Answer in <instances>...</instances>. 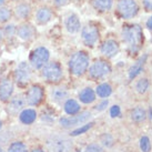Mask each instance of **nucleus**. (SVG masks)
<instances>
[{
  "label": "nucleus",
  "mask_w": 152,
  "mask_h": 152,
  "mask_svg": "<svg viewBox=\"0 0 152 152\" xmlns=\"http://www.w3.org/2000/svg\"><path fill=\"white\" fill-rule=\"evenodd\" d=\"M120 36H121V41L124 43L130 55L133 56L139 53L144 43L143 29L139 23L134 22L123 23L121 27Z\"/></svg>",
  "instance_id": "obj_1"
},
{
  "label": "nucleus",
  "mask_w": 152,
  "mask_h": 152,
  "mask_svg": "<svg viewBox=\"0 0 152 152\" xmlns=\"http://www.w3.org/2000/svg\"><path fill=\"white\" fill-rule=\"evenodd\" d=\"M90 55L85 50H78L73 52L68 61V68L70 75L75 77L83 76L88 71L90 66Z\"/></svg>",
  "instance_id": "obj_2"
},
{
  "label": "nucleus",
  "mask_w": 152,
  "mask_h": 152,
  "mask_svg": "<svg viewBox=\"0 0 152 152\" xmlns=\"http://www.w3.org/2000/svg\"><path fill=\"white\" fill-rule=\"evenodd\" d=\"M113 9L119 19L129 21L139 15L140 4L137 0H115Z\"/></svg>",
  "instance_id": "obj_3"
},
{
  "label": "nucleus",
  "mask_w": 152,
  "mask_h": 152,
  "mask_svg": "<svg viewBox=\"0 0 152 152\" xmlns=\"http://www.w3.org/2000/svg\"><path fill=\"white\" fill-rule=\"evenodd\" d=\"M81 42L88 48H94L101 38V29L96 21H88L82 25L80 30Z\"/></svg>",
  "instance_id": "obj_4"
},
{
  "label": "nucleus",
  "mask_w": 152,
  "mask_h": 152,
  "mask_svg": "<svg viewBox=\"0 0 152 152\" xmlns=\"http://www.w3.org/2000/svg\"><path fill=\"white\" fill-rule=\"evenodd\" d=\"M34 4L30 0H17L12 6L13 21H32Z\"/></svg>",
  "instance_id": "obj_5"
},
{
  "label": "nucleus",
  "mask_w": 152,
  "mask_h": 152,
  "mask_svg": "<svg viewBox=\"0 0 152 152\" xmlns=\"http://www.w3.org/2000/svg\"><path fill=\"white\" fill-rule=\"evenodd\" d=\"M40 75L42 77V79L49 83L57 85L64 78V69L60 62L55 61V60H49L40 70Z\"/></svg>",
  "instance_id": "obj_6"
},
{
  "label": "nucleus",
  "mask_w": 152,
  "mask_h": 152,
  "mask_svg": "<svg viewBox=\"0 0 152 152\" xmlns=\"http://www.w3.org/2000/svg\"><path fill=\"white\" fill-rule=\"evenodd\" d=\"M56 17V9L50 4H38L34 11L32 22L37 27H45L49 25Z\"/></svg>",
  "instance_id": "obj_7"
},
{
  "label": "nucleus",
  "mask_w": 152,
  "mask_h": 152,
  "mask_svg": "<svg viewBox=\"0 0 152 152\" xmlns=\"http://www.w3.org/2000/svg\"><path fill=\"white\" fill-rule=\"evenodd\" d=\"M87 72L89 73V77L93 80H102L112 72V66L108 59L101 58L91 62Z\"/></svg>",
  "instance_id": "obj_8"
},
{
  "label": "nucleus",
  "mask_w": 152,
  "mask_h": 152,
  "mask_svg": "<svg viewBox=\"0 0 152 152\" xmlns=\"http://www.w3.org/2000/svg\"><path fill=\"white\" fill-rule=\"evenodd\" d=\"M49 60H50L49 49L45 46H38L30 51L28 62L34 70H40Z\"/></svg>",
  "instance_id": "obj_9"
},
{
  "label": "nucleus",
  "mask_w": 152,
  "mask_h": 152,
  "mask_svg": "<svg viewBox=\"0 0 152 152\" xmlns=\"http://www.w3.org/2000/svg\"><path fill=\"white\" fill-rule=\"evenodd\" d=\"M38 36L37 26L32 21H23L17 23L16 37L22 42H31Z\"/></svg>",
  "instance_id": "obj_10"
},
{
  "label": "nucleus",
  "mask_w": 152,
  "mask_h": 152,
  "mask_svg": "<svg viewBox=\"0 0 152 152\" xmlns=\"http://www.w3.org/2000/svg\"><path fill=\"white\" fill-rule=\"evenodd\" d=\"M92 114L90 111H82L79 113L75 114V115H70V117H62L59 119V124L62 128L66 129H71V128H78L82 126L83 123L88 122L91 119Z\"/></svg>",
  "instance_id": "obj_11"
},
{
  "label": "nucleus",
  "mask_w": 152,
  "mask_h": 152,
  "mask_svg": "<svg viewBox=\"0 0 152 152\" xmlns=\"http://www.w3.org/2000/svg\"><path fill=\"white\" fill-rule=\"evenodd\" d=\"M32 67L28 61H22L13 70V81L19 86H27L32 77Z\"/></svg>",
  "instance_id": "obj_12"
},
{
  "label": "nucleus",
  "mask_w": 152,
  "mask_h": 152,
  "mask_svg": "<svg viewBox=\"0 0 152 152\" xmlns=\"http://www.w3.org/2000/svg\"><path fill=\"white\" fill-rule=\"evenodd\" d=\"M45 97H46L45 89L42 86L38 85V83L29 86V88L27 89L25 93L27 104L31 107H38L45 100Z\"/></svg>",
  "instance_id": "obj_13"
},
{
  "label": "nucleus",
  "mask_w": 152,
  "mask_h": 152,
  "mask_svg": "<svg viewBox=\"0 0 152 152\" xmlns=\"http://www.w3.org/2000/svg\"><path fill=\"white\" fill-rule=\"evenodd\" d=\"M120 49H121L120 42L115 38H112V37L106 38L100 45V53L102 55L103 58H106L108 60L117 57L120 52Z\"/></svg>",
  "instance_id": "obj_14"
},
{
  "label": "nucleus",
  "mask_w": 152,
  "mask_h": 152,
  "mask_svg": "<svg viewBox=\"0 0 152 152\" xmlns=\"http://www.w3.org/2000/svg\"><path fill=\"white\" fill-rule=\"evenodd\" d=\"M64 25L67 32L70 34H78L80 32L81 27H82L80 18L75 12H71L68 16H66L64 20Z\"/></svg>",
  "instance_id": "obj_15"
},
{
  "label": "nucleus",
  "mask_w": 152,
  "mask_h": 152,
  "mask_svg": "<svg viewBox=\"0 0 152 152\" xmlns=\"http://www.w3.org/2000/svg\"><path fill=\"white\" fill-rule=\"evenodd\" d=\"M15 91L13 80L9 78H2L0 80V101L4 103H8L11 99Z\"/></svg>",
  "instance_id": "obj_16"
},
{
  "label": "nucleus",
  "mask_w": 152,
  "mask_h": 152,
  "mask_svg": "<svg viewBox=\"0 0 152 152\" xmlns=\"http://www.w3.org/2000/svg\"><path fill=\"white\" fill-rule=\"evenodd\" d=\"M51 152H69L72 148V142L64 138H53L47 142Z\"/></svg>",
  "instance_id": "obj_17"
},
{
  "label": "nucleus",
  "mask_w": 152,
  "mask_h": 152,
  "mask_svg": "<svg viewBox=\"0 0 152 152\" xmlns=\"http://www.w3.org/2000/svg\"><path fill=\"white\" fill-rule=\"evenodd\" d=\"M115 0H88L91 8L98 13H109L112 11Z\"/></svg>",
  "instance_id": "obj_18"
},
{
  "label": "nucleus",
  "mask_w": 152,
  "mask_h": 152,
  "mask_svg": "<svg viewBox=\"0 0 152 152\" xmlns=\"http://www.w3.org/2000/svg\"><path fill=\"white\" fill-rule=\"evenodd\" d=\"M26 107H27V101L25 96L22 94L11 97V99L8 101V110L12 113H20Z\"/></svg>",
  "instance_id": "obj_19"
},
{
  "label": "nucleus",
  "mask_w": 152,
  "mask_h": 152,
  "mask_svg": "<svg viewBox=\"0 0 152 152\" xmlns=\"http://www.w3.org/2000/svg\"><path fill=\"white\" fill-rule=\"evenodd\" d=\"M52 101L57 104H62L69 99V91L64 87H55L50 92Z\"/></svg>",
  "instance_id": "obj_20"
},
{
  "label": "nucleus",
  "mask_w": 152,
  "mask_h": 152,
  "mask_svg": "<svg viewBox=\"0 0 152 152\" xmlns=\"http://www.w3.org/2000/svg\"><path fill=\"white\" fill-rule=\"evenodd\" d=\"M147 59H148V55L141 56L139 59L135 61V64L129 69V79L130 80H133L134 78H137L142 72L144 64L147 62Z\"/></svg>",
  "instance_id": "obj_21"
},
{
  "label": "nucleus",
  "mask_w": 152,
  "mask_h": 152,
  "mask_svg": "<svg viewBox=\"0 0 152 152\" xmlns=\"http://www.w3.org/2000/svg\"><path fill=\"white\" fill-rule=\"evenodd\" d=\"M19 120L23 124H32L37 120V111L32 108H25L19 113Z\"/></svg>",
  "instance_id": "obj_22"
},
{
  "label": "nucleus",
  "mask_w": 152,
  "mask_h": 152,
  "mask_svg": "<svg viewBox=\"0 0 152 152\" xmlns=\"http://www.w3.org/2000/svg\"><path fill=\"white\" fill-rule=\"evenodd\" d=\"M78 97H79L80 102H82L83 104H91L96 101L97 94H96V91L92 88L87 87V88H83L81 90Z\"/></svg>",
  "instance_id": "obj_23"
},
{
  "label": "nucleus",
  "mask_w": 152,
  "mask_h": 152,
  "mask_svg": "<svg viewBox=\"0 0 152 152\" xmlns=\"http://www.w3.org/2000/svg\"><path fill=\"white\" fill-rule=\"evenodd\" d=\"M2 30H4V42H10L15 39L16 37V31H17V22L16 21H10L8 23L2 26Z\"/></svg>",
  "instance_id": "obj_24"
},
{
  "label": "nucleus",
  "mask_w": 152,
  "mask_h": 152,
  "mask_svg": "<svg viewBox=\"0 0 152 152\" xmlns=\"http://www.w3.org/2000/svg\"><path fill=\"white\" fill-rule=\"evenodd\" d=\"M64 110L68 115H75V114L79 113L81 111L80 103L77 100H75V99L69 98L64 103Z\"/></svg>",
  "instance_id": "obj_25"
},
{
  "label": "nucleus",
  "mask_w": 152,
  "mask_h": 152,
  "mask_svg": "<svg viewBox=\"0 0 152 152\" xmlns=\"http://www.w3.org/2000/svg\"><path fill=\"white\" fill-rule=\"evenodd\" d=\"M13 20L12 6L6 4L4 7H0V26H4Z\"/></svg>",
  "instance_id": "obj_26"
},
{
  "label": "nucleus",
  "mask_w": 152,
  "mask_h": 152,
  "mask_svg": "<svg viewBox=\"0 0 152 152\" xmlns=\"http://www.w3.org/2000/svg\"><path fill=\"white\" fill-rule=\"evenodd\" d=\"M94 91H96L97 97L107 99V98H109L112 94V86L108 83V82H102V83L97 86Z\"/></svg>",
  "instance_id": "obj_27"
},
{
  "label": "nucleus",
  "mask_w": 152,
  "mask_h": 152,
  "mask_svg": "<svg viewBox=\"0 0 152 152\" xmlns=\"http://www.w3.org/2000/svg\"><path fill=\"white\" fill-rule=\"evenodd\" d=\"M130 118L135 123L143 122L144 120L147 119V111L142 107H135V108L131 110Z\"/></svg>",
  "instance_id": "obj_28"
},
{
  "label": "nucleus",
  "mask_w": 152,
  "mask_h": 152,
  "mask_svg": "<svg viewBox=\"0 0 152 152\" xmlns=\"http://www.w3.org/2000/svg\"><path fill=\"white\" fill-rule=\"evenodd\" d=\"M149 86H150V82H149L148 79L147 78H141L135 83V90L140 94H144V93L148 91Z\"/></svg>",
  "instance_id": "obj_29"
},
{
  "label": "nucleus",
  "mask_w": 152,
  "mask_h": 152,
  "mask_svg": "<svg viewBox=\"0 0 152 152\" xmlns=\"http://www.w3.org/2000/svg\"><path fill=\"white\" fill-rule=\"evenodd\" d=\"M8 152H28V148L23 142L16 141V142H12L10 144Z\"/></svg>",
  "instance_id": "obj_30"
},
{
  "label": "nucleus",
  "mask_w": 152,
  "mask_h": 152,
  "mask_svg": "<svg viewBox=\"0 0 152 152\" xmlns=\"http://www.w3.org/2000/svg\"><path fill=\"white\" fill-rule=\"evenodd\" d=\"M93 124H94V122H89V123H87V124H82V126L78 127L77 129H75L70 134H71L72 137H77V135L82 134V133L87 132L88 130H90V129L93 127Z\"/></svg>",
  "instance_id": "obj_31"
},
{
  "label": "nucleus",
  "mask_w": 152,
  "mask_h": 152,
  "mask_svg": "<svg viewBox=\"0 0 152 152\" xmlns=\"http://www.w3.org/2000/svg\"><path fill=\"white\" fill-rule=\"evenodd\" d=\"M140 149L142 152H150L151 150V142L147 135H143L140 139Z\"/></svg>",
  "instance_id": "obj_32"
},
{
  "label": "nucleus",
  "mask_w": 152,
  "mask_h": 152,
  "mask_svg": "<svg viewBox=\"0 0 152 152\" xmlns=\"http://www.w3.org/2000/svg\"><path fill=\"white\" fill-rule=\"evenodd\" d=\"M70 2H71V0H51L50 4L55 9H61L67 7Z\"/></svg>",
  "instance_id": "obj_33"
},
{
  "label": "nucleus",
  "mask_w": 152,
  "mask_h": 152,
  "mask_svg": "<svg viewBox=\"0 0 152 152\" xmlns=\"http://www.w3.org/2000/svg\"><path fill=\"white\" fill-rule=\"evenodd\" d=\"M101 142L103 145H106V147H111L112 144H113V138H112V135L109 134V133H104V134L101 135Z\"/></svg>",
  "instance_id": "obj_34"
},
{
  "label": "nucleus",
  "mask_w": 152,
  "mask_h": 152,
  "mask_svg": "<svg viewBox=\"0 0 152 152\" xmlns=\"http://www.w3.org/2000/svg\"><path fill=\"white\" fill-rule=\"evenodd\" d=\"M85 152H104V150H103L101 145H99L98 143H91L86 148Z\"/></svg>",
  "instance_id": "obj_35"
},
{
  "label": "nucleus",
  "mask_w": 152,
  "mask_h": 152,
  "mask_svg": "<svg viewBox=\"0 0 152 152\" xmlns=\"http://www.w3.org/2000/svg\"><path fill=\"white\" fill-rule=\"evenodd\" d=\"M141 4L147 12H152V0H141Z\"/></svg>",
  "instance_id": "obj_36"
},
{
  "label": "nucleus",
  "mask_w": 152,
  "mask_h": 152,
  "mask_svg": "<svg viewBox=\"0 0 152 152\" xmlns=\"http://www.w3.org/2000/svg\"><path fill=\"white\" fill-rule=\"evenodd\" d=\"M121 114V109H120V107L119 106H113L111 107V109H110V115L112 117V118H117Z\"/></svg>",
  "instance_id": "obj_37"
},
{
  "label": "nucleus",
  "mask_w": 152,
  "mask_h": 152,
  "mask_svg": "<svg viewBox=\"0 0 152 152\" xmlns=\"http://www.w3.org/2000/svg\"><path fill=\"white\" fill-rule=\"evenodd\" d=\"M108 104H109V100L107 99V100H103L102 102H100L99 104H97L94 109L97 110V111H103L104 109H107V107H108Z\"/></svg>",
  "instance_id": "obj_38"
},
{
  "label": "nucleus",
  "mask_w": 152,
  "mask_h": 152,
  "mask_svg": "<svg viewBox=\"0 0 152 152\" xmlns=\"http://www.w3.org/2000/svg\"><path fill=\"white\" fill-rule=\"evenodd\" d=\"M145 27H147V29H148L150 32H152V16H150V17L147 19V21H145Z\"/></svg>",
  "instance_id": "obj_39"
},
{
  "label": "nucleus",
  "mask_w": 152,
  "mask_h": 152,
  "mask_svg": "<svg viewBox=\"0 0 152 152\" xmlns=\"http://www.w3.org/2000/svg\"><path fill=\"white\" fill-rule=\"evenodd\" d=\"M32 2L37 4H50L51 0H34Z\"/></svg>",
  "instance_id": "obj_40"
},
{
  "label": "nucleus",
  "mask_w": 152,
  "mask_h": 152,
  "mask_svg": "<svg viewBox=\"0 0 152 152\" xmlns=\"http://www.w3.org/2000/svg\"><path fill=\"white\" fill-rule=\"evenodd\" d=\"M4 42V30H2V26H0V45Z\"/></svg>",
  "instance_id": "obj_41"
},
{
  "label": "nucleus",
  "mask_w": 152,
  "mask_h": 152,
  "mask_svg": "<svg viewBox=\"0 0 152 152\" xmlns=\"http://www.w3.org/2000/svg\"><path fill=\"white\" fill-rule=\"evenodd\" d=\"M6 4H9V0H0V7H4Z\"/></svg>",
  "instance_id": "obj_42"
},
{
  "label": "nucleus",
  "mask_w": 152,
  "mask_h": 152,
  "mask_svg": "<svg viewBox=\"0 0 152 152\" xmlns=\"http://www.w3.org/2000/svg\"><path fill=\"white\" fill-rule=\"evenodd\" d=\"M31 152H45V151L41 150V149H34V150H32Z\"/></svg>",
  "instance_id": "obj_43"
},
{
  "label": "nucleus",
  "mask_w": 152,
  "mask_h": 152,
  "mask_svg": "<svg viewBox=\"0 0 152 152\" xmlns=\"http://www.w3.org/2000/svg\"><path fill=\"white\" fill-rule=\"evenodd\" d=\"M1 128H2V122L0 121V129H1Z\"/></svg>",
  "instance_id": "obj_44"
},
{
  "label": "nucleus",
  "mask_w": 152,
  "mask_h": 152,
  "mask_svg": "<svg viewBox=\"0 0 152 152\" xmlns=\"http://www.w3.org/2000/svg\"><path fill=\"white\" fill-rule=\"evenodd\" d=\"M0 152H4V150H2L1 148H0Z\"/></svg>",
  "instance_id": "obj_45"
},
{
  "label": "nucleus",
  "mask_w": 152,
  "mask_h": 152,
  "mask_svg": "<svg viewBox=\"0 0 152 152\" xmlns=\"http://www.w3.org/2000/svg\"><path fill=\"white\" fill-rule=\"evenodd\" d=\"M77 152H83V151H77Z\"/></svg>",
  "instance_id": "obj_46"
}]
</instances>
